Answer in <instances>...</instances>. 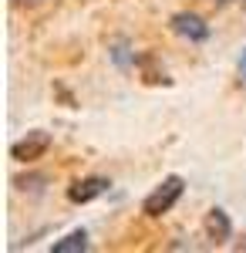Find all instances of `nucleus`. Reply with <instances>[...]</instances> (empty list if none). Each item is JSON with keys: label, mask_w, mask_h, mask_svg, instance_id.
Returning a JSON list of instances; mask_svg holds the SVG:
<instances>
[{"label": "nucleus", "mask_w": 246, "mask_h": 253, "mask_svg": "<svg viewBox=\"0 0 246 253\" xmlns=\"http://www.w3.org/2000/svg\"><path fill=\"white\" fill-rule=\"evenodd\" d=\"M108 179L105 175H84V179H75L71 186H68V199L75 203V206H84V203H91V199H98V196L108 193Z\"/></svg>", "instance_id": "nucleus-4"}, {"label": "nucleus", "mask_w": 246, "mask_h": 253, "mask_svg": "<svg viewBox=\"0 0 246 253\" xmlns=\"http://www.w3.org/2000/svg\"><path fill=\"white\" fill-rule=\"evenodd\" d=\"M112 58H115V64H118V68H128V47H125V41H118V44H115Z\"/></svg>", "instance_id": "nucleus-7"}, {"label": "nucleus", "mask_w": 246, "mask_h": 253, "mask_svg": "<svg viewBox=\"0 0 246 253\" xmlns=\"http://www.w3.org/2000/svg\"><path fill=\"white\" fill-rule=\"evenodd\" d=\"M88 250V233L84 230H71L64 240L51 243V253H84Z\"/></svg>", "instance_id": "nucleus-6"}, {"label": "nucleus", "mask_w": 246, "mask_h": 253, "mask_svg": "<svg viewBox=\"0 0 246 253\" xmlns=\"http://www.w3.org/2000/svg\"><path fill=\"white\" fill-rule=\"evenodd\" d=\"M169 27L179 34V38H186L189 44H203V41H209V24L199 14H192V10H179V14H172Z\"/></svg>", "instance_id": "nucleus-3"}, {"label": "nucleus", "mask_w": 246, "mask_h": 253, "mask_svg": "<svg viewBox=\"0 0 246 253\" xmlns=\"http://www.w3.org/2000/svg\"><path fill=\"white\" fill-rule=\"evenodd\" d=\"M240 78L246 81V47H243V54H240Z\"/></svg>", "instance_id": "nucleus-8"}, {"label": "nucleus", "mask_w": 246, "mask_h": 253, "mask_svg": "<svg viewBox=\"0 0 246 253\" xmlns=\"http://www.w3.org/2000/svg\"><path fill=\"white\" fill-rule=\"evenodd\" d=\"M203 226H206V236L212 240V243H226L229 236H233V223H229L226 210H209L206 219H203Z\"/></svg>", "instance_id": "nucleus-5"}, {"label": "nucleus", "mask_w": 246, "mask_h": 253, "mask_svg": "<svg viewBox=\"0 0 246 253\" xmlns=\"http://www.w3.org/2000/svg\"><path fill=\"white\" fill-rule=\"evenodd\" d=\"M243 3H246V0H243Z\"/></svg>", "instance_id": "nucleus-11"}, {"label": "nucleus", "mask_w": 246, "mask_h": 253, "mask_svg": "<svg viewBox=\"0 0 246 253\" xmlns=\"http://www.w3.org/2000/svg\"><path fill=\"white\" fill-rule=\"evenodd\" d=\"M47 149H51V135L41 132V128H34V132H27L24 138H17V142L10 145V159L31 166V162H38V159L47 156Z\"/></svg>", "instance_id": "nucleus-2"}, {"label": "nucleus", "mask_w": 246, "mask_h": 253, "mask_svg": "<svg viewBox=\"0 0 246 253\" xmlns=\"http://www.w3.org/2000/svg\"><path fill=\"white\" fill-rule=\"evenodd\" d=\"M212 3H216V7H226V3H229V0H212Z\"/></svg>", "instance_id": "nucleus-9"}, {"label": "nucleus", "mask_w": 246, "mask_h": 253, "mask_svg": "<svg viewBox=\"0 0 246 253\" xmlns=\"http://www.w3.org/2000/svg\"><path fill=\"white\" fill-rule=\"evenodd\" d=\"M240 250H246V240H243V243H240Z\"/></svg>", "instance_id": "nucleus-10"}, {"label": "nucleus", "mask_w": 246, "mask_h": 253, "mask_svg": "<svg viewBox=\"0 0 246 253\" xmlns=\"http://www.w3.org/2000/svg\"><path fill=\"white\" fill-rule=\"evenodd\" d=\"M182 193H186V179H182V175H165V179L142 199V213L149 216V219H159V216L172 213V206L182 199Z\"/></svg>", "instance_id": "nucleus-1"}]
</instances>
